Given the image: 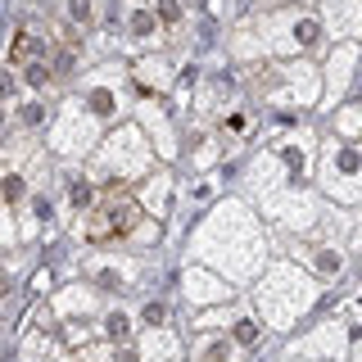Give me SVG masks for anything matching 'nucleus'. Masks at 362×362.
<instances>
[{"label": "nucleus", "mask_w": 362, "mask_h": 362, "mask_svg": "<svg viewBox=\"0 0 362 362\" xmlns=\"http://www.w3.org/2000/svg\"><path fill=\"white\" fill-rule=\"evenodd\" d=\"M136 204L122 195V190H109L105 199H100V209H90V218H86V235L90 240H118V235H132V226H136Z\"/></svg>", "instance_id": "1"}, {"label": "nucleus", "mask_w": 362, "mask_h": 362, "mask_svg": "<svg viewBox=\"0 0 362 362\" xmlns=\"http://www.w3.org/2000/svg\"><path fill=\"white\" fill-rule=\"evenodd\" d=\"M41 50H45V41L32 37V32H18V37H14V59H37Z\"/></svg>", "instance_id": "2"}, {"label": "nucleus", "mask_w": 362, "mask_h": 362, "mask_svg": "<svg viewBox=\"0 0 362 362\" xmlns=\"http://www.w3.org/2000/svg\"><path fill=\"white\" fill-rule=\"evenodd\" d=\"M231 339H235L240 349H254V344H258V326L249 322V317H240V322L231 326Z\"/></svg>", "instance_id": "3"}, {"label": "nucleus", "mask_w": 362, "mask_h": 362, "mask_svg": "<svg viewBox=\"0 0 362 362\" xmlns=\"http://www.w3.org/2000/svg\"><path fill=\"white\" fill-rule=\"evenodd\" d=\"M23 82H28V86H50V68H45L41 59H32V64H23Z\"/></svg>", "instance_id": "4"}, {"label": "nucleus", "mask_w": 362, "mask_h": 362, "mask_svg": "<svg viewBox=\"0 0 362 362\" xmlns=\"http://www.w3.org/2000/svg\"><path fill=\"white\" fill-rule=\"evenodd\" d=\"M313 267H317V276H335V272H339V254H335V249H322V254L313 258Z\"/></svg>", "instance_id": "5"}, {"label": "nucleus", "mask_w": 362, "mask_h": 362, "mask_svg": "<svg viewBox=\"0 0 362 362\" xmlns=\"http://www.w3.org/2000/svg\"><path fill=\"white\" fill-rule=\"evenodd\" d=\"M68 18H73L77 28H90V18H95L90 14V0H68Z\"/></svg>", "instance_id": "6"}, {"label": "nucleus", "mask_w": 362, "mask_h": 362, "mask_svg": "<svg viewBox=\"0 0 362 362\" xmlns=\"http://www.w3.org/2000/svg\"><path fill=\"white\" fill-rule=\"evenodd\" d=\"M132 32H136V37H150V32H154V18L145 14V9H136V14H132Z\"/></svg>", "instance_id": "7"}, {"label": "nucleus", "mask_w": 362, "mask_h": 362, "mask_svg": "<svg viewBox=\"0 0 362 362\" xmlns=\"http://www.w3.org/2000/svg\"><path fill=\"white\" fill-rule=\"evenodd\" d=\"M158 18H163V23H181V5H177V0H158Z\"/></svg>", "instance_id": "8"}, {"label": "nucleus", "mask_w": 362, "mask_h": 362, "mask_svg": "<svg viewBox=\"0 0 362 362\" xmlns=\"http://www.w3.org/2000/svg\"><path fill=\"white\" fill-rule=\"evenodd\" d=\"M5 199H9V204L23 199V177H5Z\"/></svg>", "instance_id": "9"}, {"label": "nucleus", "mask_w": 362, "mask_h": 362, "mask_svg": "<svg viewBox=\"0 0 362 362\" xmlns=\"http://www.w3.org/2000/svg\"><path fill=\"white\" fill-rule=\"evenodd\" d=\"M109 335H113V339H122V335H127V317H118V313H113V317H109Z\"/></svg>", "instance_id": "10"}, {"label": "nucleus", "mask_w": 362, "mask_h": 362, "mask_svg": "<svg viewBox=\"0 0 362 362\" xmlns=\"http://www.w3.org/2000/svg\"><path fill=\"white\" fill-rule=\"evenodd\" d=\"M41 118H45L41 105H28V109H23V122H28V127H41Z\"/></svg>", "instance_id": "11"}, {"label": "nucleus", "mask_w": 362, "mask_h": 362, "mask_svg": "<svg viewBox=\"0 0 362 362\" xmlns=\"http://www.w3.org/2000/svg\"><path fill=\"white\" fill-rule=\"evenodd\" d=\"M163 317H168L163 303H150V308H145V322H163Z\"/></svg>", "instance_id": "12"}, {"label": "nucleus", "mask_w": 362, "mask_h": 362, "mask_svg": "<svg viewBox=\"0 0 362 362\" xmlns=\"http://www.w3.org/2000/svg\"><path fill=\"white\" fill-rule=\"evenodd\" d=\"M9 90H14V77H9V73H0V95H9Z\"/></svg>", "instance_id": "13"}]
</instances>
